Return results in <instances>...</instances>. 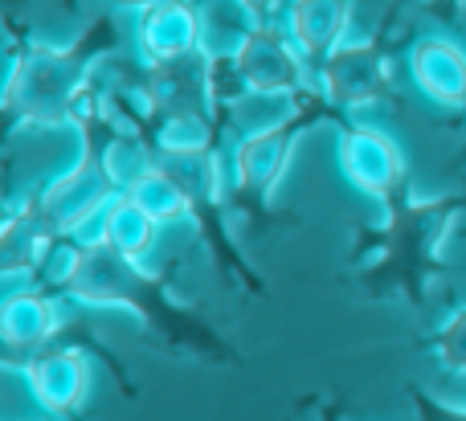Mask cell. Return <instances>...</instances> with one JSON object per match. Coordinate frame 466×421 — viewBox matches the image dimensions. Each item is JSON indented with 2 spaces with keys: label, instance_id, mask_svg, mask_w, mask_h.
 <instances>
[{
  "label": "cell",
  "instance_id": "obj_1",
  "mask_svg": "<svg viewBox=\"0 0 466 421\" xmlns=\"http://www.w3.org/2000/svg\"><path fill=\"white\" fill-rule=\"evenodd\" d=\"M82 95V65L66 54H25L13 65L5 86V103L21 115L25 123H57L70 115V106Z\"/></svg>",
  "mask_w": 466,
  "mask_h": 421
},
{
  "label": "cell",
  "instance_id": "obj_2",
  "mask_svg": "<svg viewBox=\"0 0 466 421\" xmlns=\"http://www.w3.org/2000/svg\"><path fill=\"white\" fill-rule=\"evenodd\" d=\"M233 74L246 90H274V95H299L307 86V54L287 37V29L254 25L233 49Z\"/></svg>",
  "mask_w": 466,
  "mask_h": 421
},
{
  "label": "cell",
  "instance_id": "obj_3",
  "mask_svg": "<svg viewBox=\"0 0 466 421\" xmlns=\"http://www.w3.org/2000/svg\"><path fill=\"white\" fill-rule=\"evenodd\" d=\"M115 196L119 193L111 188V180L103 176L98 164H74V168L57 172V176L41 188L33 213H37L41 226H46L54 237H70L74 229L95 221Z\"/></svg>",
  "mask_w": 466,
  "mask_h": 421
},
{
  "label": "cell",
  "instance_id": "obj_4",
  "mask_svg": "<svg viewBox=\"0 0 466 421\" xmlns=\"http://www.w3.org/2000/svg\"><path fill=\"white\" fill-rule=\"evenodd\" d=\"M21 381L29 385L33 401L57 421H74L82 414L90 397V360L78 348H49L25 356L21 365Z\"/></svg>",
  "mask_w": 466,
  "mask_h": 421
},
{
  "label": "cell",
  "instance_id": "obj_5",
  "mask_svg": "<svg viewBox=\"0 0 466 421\" xmlns=\"http://www.w3.org/2000/svg\"><path fill=\"white\" fill-rule=\"evenodd\" d=\"M336 160L344 180L364 196H389L405 172L401 147L377 127H348L336 144Z\"/></svg>",
  "mask_w": 466,
  "mask_h": 421
},
{
  "label": "cell",
  "instance_id": "obj_6",
  "mask_svg": "<svg viewBox=\"0 0 466 421\" xmlns=\"http://www.w3.org/2000/svg\"><path fill=\"white\" fill-rule=\"evenodd\" d=\"M319 86L339 106L377 103L389 86V62L369 41H344L328 57H319Z\"/></svg>",
  "mask_w": 466,
  "mask_h": 421
},
{
  "label": "cell",
  "instance_id": "obj_7",
  "mask_svg": "<svg viewBox=\"0 0 466 421\" xmlns=\"http://www.w3.org/2000/svg\"><path fill=\"white\" fill-rule=\"evenodd\" d=\"M62 332V303L46 295L41 286H8L0 295V348L33 356L49 348Z\"/></svg>",
  "mask_w": 466,
  "mask_h": 421
},
{
  "label": "cell",
  "instance_id": "obj_8",
  "mask_svg": "<svg viewBox=\"0 0 466 421\" xmlns=\"http://www.w3.org/2000/svg\"><path fill=\"white\" fill-rule=\"evenodd\" d=\"M201 8L188 0H164L156 8H144L136 21V49L147 65L177 62L188 54H205L201 49Z\"/></svg>",
  "mask_w": 466,
  "mask_h": 421
},
{
  "label": "cell",
  "instance_id": "obj_9",
  "mask_svg": "<svg viewBox=\"0 0 466 421\" xmlns=\"http://www.w3.org/2000/svg\"><path fill=\"white\" fill-rule=\"evenodd\" d=\"M410 74L426 98L442 106H466V49L451 37H426L413 45Z\"/></svg>",
  "mask_w": 466,
  "mask_h": 421
},
{
  "label": "cell",
  "instance_id": "obj_10",
  "mask_svg": "<svg viewBox=\"0 0 466 421\" xmlns=\"http://www.w3.org/2000/svg\"><path fill=\"white\" fill-rule=\"evenodd\" d=\"M348 21H352V0H290L282 29L307 57H328L348 41Z\"/></svg>",
  "mask_w": 466,
  "mask_h": 421
},
{
  "label": "cell",
  "instance_id": "obj_11",
  "mask_svg": "<svg viewBox=\"0 0 466 421\" xmlns=\"http://www.w3.org/2000/svg\"><path fill=\"white\" fill-rule=\"evenodd\" d=\"M152 95L156 111H201L209 115V95H213V74H209V54H188L177 62L152 65Z\"/></svg>",
  "mask_w": 466,
  "mask_h": 421
},
{
  "label": "cell",
  "instance_id": "obj_12",
  "mask_svg": "<svg viewBox=\"0 0 466 421\" xmlns=\"http://www.w3.org/2000/svg\"><path fill=\"white\" fill-rule=\"evenodd\" d=\"M54 234L41 226L37 213H13L0 226V286H25L29 278L41 275Z\"/></svg>",
  "mask_w": 466,
  "mask_h": 421
},
{
  "label": "cell",
  "instance_id": "obj_13",
  "mask_svg": "<svg viewBox=\"0 0 466 421\" xmlns=\"http://www.w3.org/2000/svg\"><path fill=\"white\" fill-rule=\"evenodd\" d=\"M287 131H270V135H246L233 144L229 172L238 180V188L246 193H270L279 185V176L287 172Z\"/></svg>",
  "mask_w": 466,
  "mask_h": 421
},
{
  "label": "cell",
  "instance_id": "obj_14",
  "mask_svg": "<svg viewBox=\"0 0 466 421\" xmlns=\"http://www.w3.org/2000/svg\"><path fill=\"white\" fill-rule=\"evenodd\" d=\"M226 119L233 135H270V131H287V123L295 119V95H274V90H246L233 95L226 103Z\"/></svg>",
  "mask_w": 466,
  "mask_h": 421
},
{
  "label": "cell",
  "instance_id": "obj_15",
  "mask_svg": "<svg viewBox=\"0 0 466 421\" xmlns=\"http://www.w3.org/2000/svg\"><path fill=\"white\" fill-rule=\"evenodd\" d=\"M156 234H160V226H156L131 196L119 193L106 205V246H111L123 262H131V270H139V262L152 254Z\"/></svg>",
  "mask_w": 466,
  "mask_h": 421
},
{
  "label": "cell",
  "instance_id": "obj_16",
  "mask_svg": "<svg viewBox=\"0 0 466 421\" xmlns=\"http://www.w3.org/2000/svg\"><path fill=\"white\" fill-rule=\"evenodd\" d=\"M156 164L160 160L152 155V147H147L139 135H131V131L106 139V147L98 152V168H103V176L111 180L115 193H131V188H136L139 180L156 168Z\"/></svg>",
  "mask_w": 466,
  "mask_h": 421
},
{
  "label": "cell",
  "instance_id": "obj_17",
  "mask_svg": "<svg viewBox=\"0 0 466 421\" xmlns=\"http://www.w3.org/2000/svg\"><path fill=\"white\" fill-rule=\"evenodd\" d=\"M123 196H131V201H136L139 209L156 221V226H172V221H180V217H188V213H193L188 193L160 168V164H156V168L147 172V176L139 180L131 193H123Z\"/></svg>",
  "mask_w": 466,
  "mask_h": 421
},
{
  "label": "cell",
  "instance_id": "obj_18",
  "mask_svg": "<svg viewBox=\"0 0 466 421\" xmlns=\"http://www.w3.org/2000/svg\"><path fill=\"white\" fill-rule=\"evenodd\" d=\"M160 168L177 180L188 193V201H218L226 188V168L213 152H197V155H160Z\"/></svg>",
  "mask_w": 466,
  "mask_h": 421
},
{
  "label": "cell",
  "instance_id": "obj_19",
  "mask_svg": "<svg viewBox=\"0 0 466 421\" xmlns=\"http://www.w3.org/2000/svg\"><path fill=\"white\" fill-rule=\"evenodd\" d=\"M213 123L201 111H164L156 123V147L160 155H197L209 152Z\"/></svg>",
  "mask_w": 466,
  "mask_h": 421
},
{
  "label": "cell",
  "instance_id": "obj_20",
  "mask_svg": "<svg viewBox=\"0 0 466 421\" xmlns=\"http://www.w3.org/2000/svg\"><path fill=\"white\" fill-rule=\"evenodd\" d=\"M82 258H86V250H82L74 237H54V246H49L46 262H41V283L49 286V291H70L74 283H78L82 275Z\"/></svg>",
  "mask_w": 466,
  "mask_h": 421
},
{
  "label": "cell",
  "instance_id": "obj_21",
  "mask_svg": "<svg viewBox=\"0 0 466 421\" xmlns=\"http://www.w3.org/2000/svg\"><path fill=\"white\" fill-rule=\"evenodd\" d=\"M434 352L451 373L466 376V307L454 311V316L442 324V332L434 336Z\"/></svg>",
  "mask_w": 466,
  "mask_h": 421
},
{
  "label": "cell",
  "instance_id": "obj_22",
  "mask_svg": "<svg viewBox=\"0 0 466 421\" xmlns=\"http://www.w3.org/2000/svg\"><path fill=\"white\" fill-rule=\"evenodd\" d=\"M233 5H238L254 25H262V21H270V16L279 13V8L287 5V0H233Z\"/></svg>",
  "mask_w": 466,
  "mask_h": 421
},
{
  "label": "cell",
  "instance_id": "obj_23",
  "mask_svg": "<svg viewBox=\"0 0 466 421\" xmlns=\"http://www.w3.org/2000/svg\"><path fill=\"white\" fill-rule=\"evenodd\" d=\"M418 409L426 421H466V409H446V406H434V401L418 397Z\"/></svg>",
  "mask_w": 466,
  "mask_h": 421
},
{
  "label": "cell",
  "instance_id": "obj_24",
  "mask_svg": "<svg viewBox=\"0 0 466 421\" xmlns=\"http://www.w3.org/2000/svg\"><path fill=\"white\" fill-rule=\"evenodd\" d=\"M119 8H131V13H144V8H156V5H164V0H115Z\"/></svg>",
  "mask_w": 466,
  "mask_h": 421
},
{
  "label": "cell",
  "instance_id": "obj_25",
  "mask_svg": "<svg viewBox=\"0 0 466 421\" xmlns=\"http://www.w3.org/2000/svg\"><path fill=\"white\" fill-rule=\"evenodd\" d=\"M13 213H16V209H8V205H5V201H0V226H5V221H8V217H13Z\"/></svg>",
  "mask_w": 466,
  "mask_h": 421
}]
</instances>
